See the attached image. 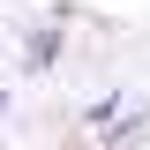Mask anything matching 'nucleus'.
Listing matches in <instances>:
<instances>
[{
  "label": "nucleus",
  "mask_w": 150,
  "mask_h": 150,
  "mask_svg": "<svg viewBox=\"0 0 150 150\" xmlns=\"http://www.w3.org/2000/svg\"><path fill=\"white\" fill-rule=\"evenodd\" d=\"M23 68L30 75H53L60 68V23H30V30H23Z\"/></svg>",
  "instance_id": "f257e3e1"
},
{
  "label": "nucleus",
  "mask_w": 150,
  "mask_h": 150,
  "mask_svg": "<svg viewBox=\"0 0 150 150\" xmlns=\"http://www.w3.org/2000/svg\"><path fill=\"white\" fill-rule=\"evenodd\" d=\"M120 105H128V98H98V105H90V112H83V120H90V135H98V128H105V120H112V112H120Z\"/></svg>",
  "instance_id": "7ed1b4c3"
},
{
  "label": "nucleus",
  "mask_w": 150,
  "mask_h": 150,
  "mask_svg": "<svg viewBox=\"0 0 150 150\" xmlns=\"http://www.w3.org/2000/svg\"><path fill=\"white\" fill-rule=\"evenodd\" d=\"M0 105H8V90H0Z\"/></svg>",
  "instance_id": "20e7f679"
},
{
  "label": "nucleus",
  "mask_w": 150,
  "mask_h": 150,
  "mask_svg": "<svg viewBox=\"0 0 150 150\" xmlns=\"http://www.w3.org/2000/svg\"><path fill=\"white\" fill-rule=\"evenodd\" d=\"M135 135H150V105H120L105 128H98V150H128Z\"/></svg>",
  "instance_id": "f03ea898"
}]
</instances>
